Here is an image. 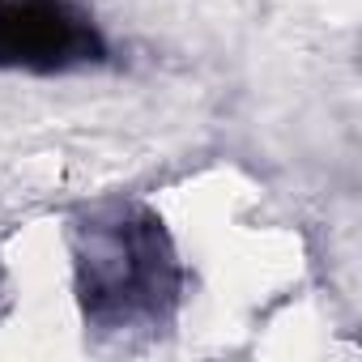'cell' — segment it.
I'll use <instances>...</instances> for the list:
<instances>
[{"label":"cell","mask_w":362,"mask_h":362,"mask_svg":"<svg viewBox=\"0 0 362 362\" xmlns=\"http://www.w3.org/2000/svg\"><path fill=\"white\" fill-rule=\"evenodd\" d=\"M77 294L86 320L124 332L162 324L179 303V260L149 209H111L77 230Z\"/></svg>","instance_id":"cell-1"},{"label":"cell","mask_w":362,"mask_h":362,"mask_svg":"<svg viewBox=\"0 0 362 362\" xmlns=\"http://www.w3.org/2000/svg\"><path fill=\"white\" fill-rule=\"evenodd\" d=\"M103 56V35L69 0H0V69L64 73Z\"/></svg>","instance_id":"cell-2"}]
</instances>
